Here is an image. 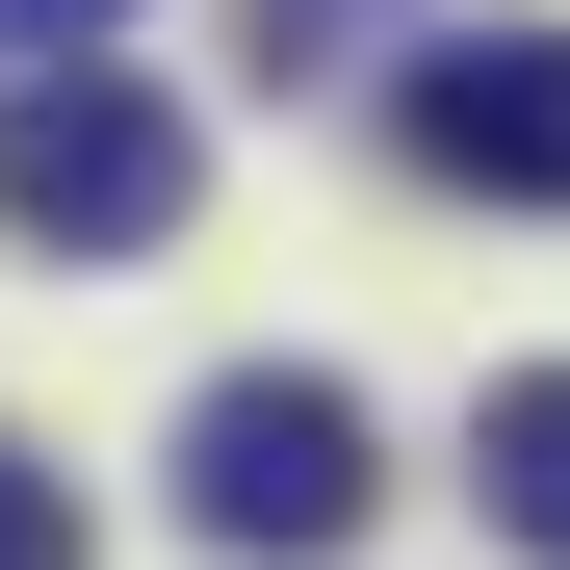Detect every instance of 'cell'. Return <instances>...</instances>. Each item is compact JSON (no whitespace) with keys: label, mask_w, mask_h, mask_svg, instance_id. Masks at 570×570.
Listing matches in <instances>:
<instances>
[{"label":"cell","mask_w":570,"mask_h":570,"mask_svg":"<svg viewBox=\"0 0 570 570\" xmlns=\"http://www.w3.org/2000/svg\"><path fill=\"white\" fill-rule=\"evenodd\" d=\"M130 27V0H0V52H105Z\"/></svg>","instance_id":"cell-6"},{"label":"cell","mask_w":570,"mask_h":570,"mask_svg":"<svg viewBox=\"0 0 570 570\" xmlns=\"http://www.w3.org/2000/svg\"><path fill=\"white\" fill-rule=\"evenodd\" d=\"M285 27H337V0H259V52H285Z\"/></svg>","instance_id":"cell-7"},{"label":"cell","mask_w":570,"mask_h":570,"mask_svg":"<svg viewBox=\"0 0 570 570\" xmlns=\"http://www.w3.org/2000/svg\"><path fill=\"white\" fill-rule=\"evenodd\" d=\"M363 493H390V441H363V390H337V363H234V390L181 415V544H234V570L363 544Z\"/></svg>","instance_id":"cell-1"},{"label":"cell","mask_w":570,"mask_h":570,"mask_svg":"<svg viewBox=\"0 0 570 570\" xmlns=\"http://www.w3.org/2000/svg\"><path fill=\"white\" fill-rule=\"evenodd\" d=\"M181 105L156 78H105V52H27V105H0V234H52V259H156L181 234Z\"/></svg>","instance_id":"cell-2"},{"label":"cell","mask_w":570,"mask_h":570,"mask_svg":"<svg viewBox=\"0 0 570 570\" xmlns=\"http://www.w3.org/2000/svg\"><path fill=\"white\" fill-rule=\"evenodd\" d=\"M415 181H466V208H570V27H493V52H415Z\"/></svg>","instance_id":"cell-3"},{"label":"cell","mask_w":570,"mask_h":570,"mask_svg":"<svg viewBox=\"0 0 570 570\" xmlns=\"http://www.w3.org/2000/svg\"><path fill=\"white\" fill-rule=\"evenodd\" d=\"M466 493H493L519 544H570V363H519V390L466 415Z\"/></svg>","instance_id":"cell-4"},{"label":"cell","mask_w":570,"mask_h":570,"mask_svg":"<svg viewBox=\"0 0 570 570\" xmlns=\"http://www.w3.org/2000/svg\"><path fill=\"white\" fill-rule=\"evenodd\" d=\"M0 570H78V466L52 441H0Z\"/></svg>","instance_id":"cell-5"}]
</instances>
